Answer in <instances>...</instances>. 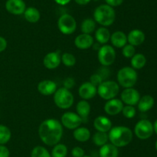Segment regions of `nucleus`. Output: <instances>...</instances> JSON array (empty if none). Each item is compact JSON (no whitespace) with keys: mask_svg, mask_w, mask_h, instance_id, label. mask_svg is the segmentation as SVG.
Wrapping results in <instances>:
<instances>
[{"mask_svg":"<svg viewBox=\"0 0 157 157\" xmlns=\"http://www.w3.org/2000/svg\"><path fill=\"white\" fill-rule=\"evenodd\" d=\"M31 157H52V155L46 148L38 146L32 149Z\"/></svg>","mask_w":157,"mask_h":157,"instance_id":"473e14b6","label":"nucleus"},{"mask_svg":"<svg viewBox=\"0 0 157 157\" xmlns=\"http://www.w3.org/2000/svg\"><path fill=\"white\" fill-rule=\"evenodd\" d=\"M103 81H104V78H102L101 75L99 73H94L90 77V83H92L94 86H95L96 87H98Z\"/></svg>","mask_w":157,"mask_h":157,"instance_id":"c9c22d12","label":"nucleus"},{"mask_svg":"<svg viewBox=\"0 0 157 157\" xmlns=\"http://www.w3.org/2000/svg\"><path fill=\"white\" fill-rule=\"evenodd\" d=\"M6 48H7V41L5 38L0 36V52L6 50Z\"/></svg>","mask_w":157,"mask_h":157,"instance_id":"a19ab883","label":"nucleus"},{"mask_svg":"<svg viewBox=\"0 0 157 157\" xmlns=\"http://www.w3.org/2000/svg\"><path fill=\"white\" fill-rule=\"evenodd\" d=\"M67 154V146L62 143H58L54 146L52 151V157H66Z\"/></svg>","mask_w":157,"mask_h":157,"instance_id":"c756f323","label":"nucleus"},{"mask_svg":"<svg viewBox=\"0 0 157 157\" xmlns=\"http://www.w3.org/2000/svg\"><path fill=\"white\" fill-rule=\"evenodd\" d=\"M98 94L101 99L104 100H109L116 98L120 92V86L117 82L112 80L103 81L97 87Z\"/></svg>","mask_w":157,"mask_h":157,"instance_id":"423d86ee","label":"nucleus"},{"mask_svg":"<svg viewBox=\"0 0 157 157\" xmlns=\"http://www.w3.org/2000/svg\"><path fill=\"white\" fill-rule=\"evenodd\" d=\"M12 132L9 127L4 125H0V145H5L10 140Z\"/></svg>","mask_w":157,"mask_h":157,"instance_id":"7c9ffc66","label":"nucleus"},{"mask_svg":"<svg viewBox=\"0 0 157 157\" xmlns=\"http://www.w3.org/2000/svg\"><path fill=\"white\" fill-rule=\"evenodd\" d=\"M117 83L120 86L124 88H131L137 82L138 75L136 69L131 66H124L119 69L117 74Z\"/></svg>","mask_w":157,"mask_h":157,"instance_id":"20e7f679","label":"nucleus"},{"mask_svg":"<svg viewBox=\"0 0 157 157\" xmlns=\"http://www.w3.org/2000/svg\"><path fill=\"white\" fill-rule=\"evenodd\" d=\"M90 109H91L90 105L87 100L82 99L77 103V106H76L77 114H78V115H80V116L82 118L83 120H84V119H87V117H88L89 114H90Z\"/></svg>","mask_w":157,"mask_h":157,"instance_id":"393cba45","label":"nucleus"},{"mask_svg":"<svg viewBox=\"0 0 157 157\" xmlns=\"http://www.w3.org/2000/svg\"><path fill=\"white\" fill-rule=\"evenodd\" d=\"M140 99V92L133 87L126 88L121 94V99L124 104L128 106H136Z\"/></svg>","mask_w":157,"mask_h":157,"instance_id":"9b49d317","label":"nucleus"},{"mask_svg":"<svg viewBox=\"0 0 157 157\" xmlns=\"http://www.w3.org/2000/svg\"><path fill=\"white\" fill-rule=\"evenodd\" d=\"M91 0H75L77 3L78 5H81V6H84V5L88 4Z\"/></svg>","mask_w":157,"mask_h":157,"instance_id":"37998d69","label":"nucleus"},{"mask_svg":"<svg viewBox=\"0 0 157 157\" xmlns=\"http://www.w3.org/2000/svg\"><path fill=\"white\" fill-rule=\"evenodd\" d=\"M110 40L113 48L121 49L127 44V35L122 31H116L111 34Z\"/></svg>","mask_w":157,"mask_h":157,"instance_id":"aec40b11","label":"nucleus"},{"mask_svg":"<svg viewBox=\"0 0 157 157\" xmlns=\"http://www.w3.org/2000/svg\"><path fill=\"white\" fill-rule=\"evenodd\" d=\"M154 132L153 125L148 119H141L134 127V133L140 139H147L153 135Z\"/></svg>","mask_w":157,"mask_h":157,"instance_id":"1a4fd4ad","label":"nucleus"},{"mask_svg":"<svg viewBox=\"0 0 157 157\" xmlns=\"http://www.w3.org/2000/svg\"><path fill=\"white\" fill-rule=\"evenodd\" d=\"M71 155L73 157H83L84 155V150L80 146H75L72 149Z\"/></svg>","mask_w":157,"mask_h":157,"instance_id":"e433bc0d","label":"nucleus"},{"mask_svg":"<svg viewBox=\"0 0 157 157\" xmlns=\"http://www.w3.org/2000/svg\"><path fill=\"white\" fill-rule=\"evenodd\" d=\"M71 1V0H55V2L60 6H65V5L68 4Z\"/></svg>","mask_w":157,"mask_h":157,"instance_id":"79ce46f5","label":"nucleus"},{"mask_svg":"<svg viewBox=\"0 0 157 157\" xmlns=\"http://www.w3.org/2000/svg\"><path fill=\"white\" fill-rule=\"evenodd\" d=\"M58 28L64 35H71L77 29L76 20L70 14H63L58 20Z\"/></svg>","mask_w":157,"mask_h":157,"instance_id":"6e6552de","label":"nucleus"},{"mask_svg":"<svg viewBox=\"0 0 157 157\" xmlns=\"http://www.w3.org/2000/svg\"><path fill=\"white\" fill-rule=\"evenodd\" d=\"M81 29L82 33L85 34H90L92 32H94L96 29V22L94 21V19L90 18H85V19L83 20V22H81Z\"/></svg>","mask_w":157,"mask_h":157,"instance_id":"cd10ccee","label":"nucleus"},{"mask_svg":"<svg viewBox=\"0 0 157 157\" xmlns=\"http://www.w3.org/2000/svg\"><path fill=\"white\" fill-rule=\"evenodd\" d=\"M124 104L121 99L113 98L107 100L104 104V112L109 115H116L122 112Z\"/></svg>","mask_w":157,"mask_h":157,"instance_id":"f8f14e48","label":"nucleus"},{"mask_svg":"<svg viewBox=\"0 0 157 157\" xmlns=\"http://www.w3.org/2000/svg\"><path fill=\"white\" fill-rule=\"evenodd\" d=\"M94 127L98 132H108L113 126L110 119L104 115H98L94 120Z\"/></svg>","mask_w":157,"mask_h":157,"instance_id":"f3484780","label":"nucleus"},{"mask_svg":"<svg viewBox=\"0 0 157 157\" xmlns=\"http://www.w3.org/2000/svg\"><path fill=\"white\" fill-rule=\"evenodd\" d=\"M83 119L80 115L73 112H66L61 115V123L67 129L75 130L81 126Z\"/></svg>","mask_w":157,"mask_h":157,"instance_id":"9d476101","label":"nucleus"},{"mask_svg":"<svg viewBox=\"0 0 157 157\" xmlns=\"http://www.w3.org/2000/svg\"><path fill=\"white\" fill-rule=\"evenodd\" d=\"M116 51L112 46L103 45L98 52V58L103 66H110L116 60Z\"/></svg>","mask_w":157,"mask_h":157,"instance_id":"0eeeda50","label":"nucleus"},{"mask_svg":"<svg viewBox=\"0 0 157 157\" xmlns=\"http://www.w3.org/2000/svg\"><path fill=\"white\" fill-rule=\"evenodd\" d=\"M6 9L12 15H20L24 13L26 6L23 0H7L6 2Z\"/></svg>","mask_w":157,"mask_h":157,"instance_id":"2eb2a0df","label":"nucleus"},{"mask_svg":"<svg viewBox=\"0 0 157 157\" xmlns=\"http://www.w3.org/2000/svg\"><path fill=\"white\" fill-rule=\"evenodd\" d=\"M98 93V89L95 86H94L90 82L83 83L78 89V94L82 99L88 100L91 99Z\"/></svg>","mask_w":157,"mask_h":157,"instance_id":"ddd939ff","label":"nucleus"},{"mask_svg":"<svg viewBox=\"0 0 157 157\" xmlns=\"http://www.w3.org/2000/svg\"><path fill=\"white\" fill-rule=\"evenodd\" d=\"M94 40L92 35L89 34L81 33L76 36L75 38V45L78 49L81 50H85V49H90L92 47Z\"/></svg>","mask_w":157,"mask_h":157,"instance_id":"dca6fc26","label":"nucleus"},{"mask_svg":"<svg viewBox=\"0 0 157 157\" xmlns=\"http://www.w3.org/2000/svg\"><path fill=\"white\" fill-rule=\"evenodd\" d=\"M38 91L43 95H54L57 90V84L50 79H44L38 84Z\"/></svg>","mask_w":157,"mask_h":157,"instance_id":"a211bd4d","label":"nucleus"},{"mask_svg":"<svg viewBox=\"0 0 157 157\" xmlns=\"http://www.w3.org/2000/svg\"><path fill=\"white\" fill-rule=\"evenodd\" d=\"M53 99L55 105L61 109H67L71 108L75 101L72 92L64 87L57 89L54 93Z\"/></svg>","mask_w":157,"mask_h":157,"instance_id":"39448f33","label":"nucleus"},{"mask_svg":"<svg viewBox=\"0 0 157 157\" xmlns=\"http://www.w3.org/2000/svg\"><path fill=\"white\" fill-rule=\"evenodd\" d=\"M106 3L111 7H117L119 6L124 2V0H105Z\"/></svg>","mask_w":157,"mask_h":157,"instance_id":"ea45409f","label":"nucleus"},{"mask_svg":"<svg viewBox=\"0 0 157 157\" xmlns=\"http://www.w3.org/2000/svg\"><path fill=\"white\" fill-rule=\"evenodd\" d=\"M94 19L104 27L110 26L116 19V12L114 9L107 4L98 6L94 12Z\"/></svg>","mask_w":157,"mask_h":157,"instance_id":"7ed1b4c3","label":"nucleus"},{"mask_svg":"<svg viewBox=\"0 0 157 157\" xmlns=\"http://www.w3.org/2000/svg\"><path fill=\"white\" fill-rule=\"evenodd\" d=\"M25 18L27 22L30 23H36L39 21L41 18V14L38 9L35 7H29L25 9L24 13Z\"/></svg>","mask_w":157,"mask_h":157,"instance_id":"a878e982","label":"nucleus"},{"mask_svg":"<svg viewBox=\"0 0 157 157\" xmlns=\"http://www.w3.org/2000/svg\"><path fill=\"white\" fill-rule=\"evenodd\" d=\"M73 136L77 141L84 143V142H87L90 139V131L87 127L79 126L74 130Z\"/></svg>","mask_w":157,"mask_h":157,"instance_id":"b1692460","label":"nucleus"},{"mask_svg":"<svg viewBox=\"0 0 157 157\" xmlns=\"http://www.w3.org/2000/svg\"><path fill=\"white\" fill-rule=\"evenodd\" d=\"M155 146H156V150H157V140H156V144H155Z\"/></svg>","mask_w":157,"mask_h":157,"instance_id":"a18cd8bd","label":"nucleus"},{"mask_svg":"<svg viewBox=\"0 0 157 157\" xmlns=\"http://www.w3.org/2000/svg\"><path fill=\"white\" fill-rule=\"evenodd\" d=\"M94 1H98V0H94Z\"/></svg>","mask_w":157,"mask_h":157,"instance_id":"de8ad7c7","label":"nucleus"},{"mask_svg":"<svg viewBox=\"0 0 157 157\" xmlns=\"http://www.w3.org/2000/svg\"><path fill=\"white\" fill-rule=\"evenodd\" d=\"M100 157H118V148L112 143H106L101 146L99 151Z\"/></svg>","mask_w":157,"mask_h":157,"instance_id":"412c9836","label":"nucleus"},{"mask_svg":"<svg viewBox=\"0 0 157 157\" xmlns=\"http://www.w3.org/2000/svg\"><path fill=\"white\" fill-rule=\"evenodd\" d=\"M61 62L67 67H72L76 64V58L70 52H64L61 55Z\"/></svg>","mask_w":157,"mask_h":157,"instance_id":"2f4dec72","label":"nucleus"},{"mask_svg":"<svg viewBox=\"0 0 157 157\" xmlns=\"http://www.w3.org/2000/svg\"><path fill=\"white\" fill-rule=\"evenodd\" d=\"M154 99L153 96L150 95H144L140 97L139 102L137 103V107L140 112H146L147 111L150 110L154 106Z\"/></svg>","mask_w":157,"mask_h":157,"instance_id":"4be33fe9","label":"nucleus"},{"mask_svg":"<svg viewBox=\"0 0 157 157\" xmlns=\"http://www.w3.org/2000/svg\"><path fill=\"white\" fill-rule=\"evenodd\" d=\"M94 143L98 146H102L104 144L107 143V141L109 140L108 138V133L107 132H98L97 131L94 134L93 137H92Z\"/></svg>","mask_w":157,"mask_h":157,"instance_id":"c85d7f7f","label":"nucleus"},{"mask_svg":"<svg viewBox=\"0 0 157 157\" xmlns=\"http://www.w3.org/2000/svg\"><path fill=\"white\" fill-rule=\"evenodd\" d=\"M145 34L143 31L135 29L130 31L127 35V42L133 46H137L143 44L145 41Z\"/></svg>","mask_w":157,"mask_h":157,"instance_id":"6ab92c4d","label":"nucleus"},{"mask_svg":"<svg viewBox=\"0 0 157 157\" xmlns=\"http://www.w3.org/2000/svg\"><path fill=\"white\" fill-rule=\"evenodd\" d=\"M136 50H135V46H132L130 44H126L122 48V54L125 58H131L134 55Z\"/></svg>","mask_w":157,"mask_h":157,"instance_id":"f704fd0d","label":"nucleus"},{"mask_svg":"<svg viewBox=\"0 0 157 157\" xmlns=\"http://www.w3.org/2000/svg\"><path fill=\"white\" fill-rule=\"evenodd\" d=\"M110 35L111 34H110L109 29L107 27L102 26L95 31L94 37L98 43H100L101 45H106L110 41Z\"/></svg>","mask_w":157,"mask_h":157,"instance_id":"5701e85b","label":"nucleus"},{"mask_svg":"<svg viewBox=\"0 0 157 157\" xmlns=\"http://www.w3.org/2000/svg\"><path fill=\"white\" fill-rule=\"evenodd\" d=\"M146 63H147V58L142 53H135L130 60L131 67L134 69H143L145 66Z\"/></svg>","mask_w":157,"mask_h":157,"instance_id":"bb28decb","label":"nucleus"},{"mask_svg":"<svg viewBox=\"0 0 157 157\" xmlns=\"http://www.w3.org/2000/svg\"><path fill=\"white\" fill-rule=\"evenodd\" d=\"M83 157H90V156H89V155H84Z\"/></svg>","mask_w":157,"mask_h":157,"instance_id":"49530a36","label":"nucleus"},{"mask_svg":"<svg viewBox=\"0 0 157 157\" xmlns=\"http://www.w3.org/2000/svg\"><path fill=\"white\" fill-rule=\"evenodd\" d=\"M122 114L125 118L127 119H133V117L136 115V109L134 108L133 106H128V105H126L125 106H124L122 109Z\"/></svg>","mask_w":157,"mask_h":157,"instance_id":"72a5a7b5","label":"nucleus"},{"mask_svg":"<svg viewBox=\"0 0 157 157\" xmlns=\"http://www.w3.org/2000/svg\"><path fill=\"white\" fill-rule=\"evenodd\" d=\"M61 55L58 51L51 52L46 54L43 58L44 66L48 69H55L58 68L61 63Z\"/></svg>","mask_w":157,"mask_h":157,"instance_id":"4468645a","label":"nucleus"},{"mask_svg":"<svg viewBox=\"0 0 157 157\" xmlns=\"http://www.w3.org/2000/svg\"><path fill=\"white\" fill-rule=\"evenodd\" d=\"M153 129H154V132L157 134V119L155 121L154 124H153Z\"/></svg>","mask_w":157,"mask_h":157,"instance_id":"c03bdc74","label":"nucleus"},{"mask_svg":"<svg viewBox=\"0 0 157 157\" xmlns=\"http://www.w3.org/2000/svg\"><path fill=\"white\" fill-rule=\"evenodd\" d=\"M38 135L43 143L54 146L59 143L63 135V126L56 119H47L40 124Z\"/></svg>","mask_w":157,"mask_h":157,"instance_id":"f257e3e1","label":"nucleus"},{"mask_svg":"<svg viewBox=\"0 0 157 157\" xmlns=\"http://www.w3.org/2000/svg\"><path fill=\"white\" fill-rule=\"evenodd\" d=\"M63 84H64V88L70 90L71 88H73L75 86V80L73 78H71V77H68V78L64 79Z\"/></svg>","mask_w":157,"mask_h":157,"instance_id":"4c0bfd02","label":"nucleus"},{"mask_svg":"<svg viewBox=\"0 0 157 157\" xmlns=\"http://www.w3.org/2000/svg\"><path fill=\"white\" fill-rule=\"evenodd\" d=\"M10 152L5 145H0V157H9Z\"/></svg>","mask_w":157,"mask_h":157,"instance_id":"58836bf2","label":"nucleus"},{"mask_svg":"<svg viewBox=\"0 0 157 157\" xmlns=\"http://www.w3.org/2000/svg\"><path fill=\"white\" fill-rule=\"evenodd\" d=\"M108 132V138L110 143L117 148L127 146L133 139V132L127 126H114L112 127Z\"/></svg>","mask_w":157,"mask_h":157,"instance_id":"f03ea898","label":"nucleus"}]
</instances>
